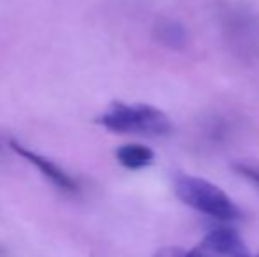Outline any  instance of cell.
<instances>
[{
    "instance_id": "cell-1",
    "label": "cell",
    "mask_w": 259,
    "mask_h": 257,
    "mask_svg": "<svg viewBox=\"0 0 259 257\" xmlns=\"http://www.w3.org/2000/svg\"><path fill=\"white\" fill-rule=\"evenodd\" d=\"M97 124L115 134H134L148 137L167 136L173 129L167 115L150 104L111 102L97 117Z\"/></svg>"
},
{
    "instance_id": "cell-2",
    "label": "cell",
    "mask_w": 259,
    "mask_h": 257,
    "mask_svg": "<svg viewBox=\"0 0 259 257\" xmlns=\"http://www.w3.org/2000/svg\"><path fill=\"white\" fill-rule=\"evenodd\" d=\"M175 194L184 204L198 210L217 220H236L242 217L233 199L217 185L198 176L178 175L175 176Z\"/></svg>"
},
{
    "instance_id": "cell-3",
    "label": "cell",
    "mask_w": 259,
    "mask_h": 257,
    "mask_svg": "<svg viewBox=\"0 0 259 257\" xmlns=\"http://www.w3.org/2000/svg\"><path fill=\"white\" fill-rule=\"evenodd\" d=\"M9 146L14 155H18V157L30 162V164L34 166L52 185L57 187V189L64 190V192H69V194L78 192V189H79L78 182H76L67 171H64L57 162H53L52 159H48V157H45V155L37 153V151L30 150V148L23 146V144H20L18 141H11Z\"/></svg>"
},
{
    "instance_id": "cell-4",
    "label": "cell",
    "mask_w": 259,
    "mask_h": 257,
    "mask_svg": "<svg viewBox=\"0 0 259 257\" xmlns=\"http://www.w3.org/2000/svg\"><path fill=\"white\" fill-rule=\"evenodd\" d=\"M118 164L131 171L145 169L154 162V150L141 143H125L115 150Z\"/></svg>"
},
{
    "instance_id": "cell-5",
    "label": "cell",
    "mask_w": 259,
    "mask_h": 257,
    "mask_svg": "<svg viewBox=\"0 0 259 257\" xmlns=\"http://www.w3.org/2000/svg\"><path fill=\"white\" fill-rule=\"evenodd\" d=\"M154 35L160 44L167 46L171 49H180L187 42V34L182 23L169 18H162L155 23L154 27Z\"/></svg>"
},
{
    "instance_id": "cell-6",
    "label": "cell",
    "mask_w": 259,
    "mask_h": 257,
    "mask_svg": "<svg viewBox=\"0 0 259 257\" xmlns=\"http://www.w3.org/2000/svg\"><path fill=\"white\" fill-rule=\"evenodd\" d=\"M185 257H226V255L210 238L205 236L194 248L185 250Z\"/></svg>"
},
{
    "instance_id": "cell-7",
    "label": "cell",
    "mask_w": 259,
    "mask_h": 257,
    "mask_svg": "<svg viewBox=\"0 0 259 257\" xmlns=\"http://www.w3.org/2000/svg\"><path fill=\"white\" fill-rule=\"evenodd\" d=\"M235 169L243 176V178L250 180L254 185L259 187V168L257 166H249V164H236Z\"/></svg>"
},
{
    "instance_id": "cell-8",
    "label": "cell",
    "mask_w": 259,
    "mask_h": 257,
    "mask_svg": "<svg viewBox=\"0 0 259 257\" xmlns=\"http://www.w3.org/2000/svg\"><path fill=\"white\" fill-rule=\"evenodd\" d=\"M152 257H185V250L178 247H164L157 250Z\"/></svg>"
},
{
    "instance_id": "cell-9",
    "label": "cell",
    "mask_w": 259,
    "mask_h": 257,
    "mask_svg": "<svg viewBox=\"0 0 259 257\" xmlns=\"http://www.w3.org/2000/svg\"><path fill=\"white\" fill-rule=\"evenodd\" d=\"M9 143H11V141H7V143H4V139H2V137H0V159H2L4 155H6V148H11V146H9Z\"/></svg>"
},
{
    "instance_id": "cell-10",
    "label": "cell",
    "mask_w": 259,
    "mask_h": 257,
    "mask_svg": "<svg viewBox=\"0 0 259 257\" xmlns=\"http://www.w3.org/2000/svg\"><path fill=\"white\" fill-rule=\"evenodd\" d=\"M231 257H250V254H249V252H247V248L243 247L242 250H238V252H236L235 255H231Z\"/></svg>"
},
{
    "instance_id": "cell-11",
    "label": "cell",
    "mask_w": 259,
    "mask_h": 257,
    "mask_svg": "<svg viewBox=\"0 0 259 257\" xmlns=\"http://www.w3.org/2000/svg\"><path fill=\"white\" fill-rule=\"evenodd\" d=\"M257 257H259V254H257Z\"/></svg>"
}]
</instances>
